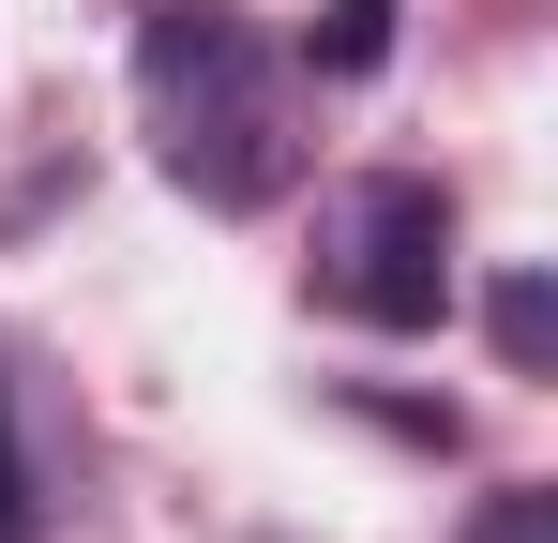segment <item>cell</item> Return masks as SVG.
<instances>
[{"mask_svg": "<svg viewBox=\"0 0 558 543\" xmlns=\"http://www.w3.org/2000/svg\"><path fill=\"white\" fill-rule=\"evenodd\" d=\"M136 136L196 212H272L302 181V90L242 15L167 0V15H136Z\"/></svg>", "mask_w": 558, "mask_h": 543, "instance_id": "cell-1", "label": "cell"}, {"mask_svg": "<svg viewBox=\"0 0 558 543\" xmlns=\"http://www.w3.org/2000/svg\"><path fill=\"white\" fill-rule=\"evenodd\" d=\"M317 302L363 333H438L453 317V196L408 167H363L317 196Z\"/></svg>", "mask_w": 558, "mask_h": 543, "instance_id": "cell-2", "label": "cell"}, {"mask_svg": "<svg viewBox=\"0 0 558 543\" xmlns=\"http://www.w3.org/2000/svg\"><path fill=\"white\" fill-rule=\"evenodd\" d=\"M392 15L408 0H317V76H377L392 61Z\"/></svg>", "mask_w": 558, "mask_h": 543, "instance_id": "cell-3", "label": "cell"}, {"mask_svg": "<svg viewBox=\"0 0 558 543\" xmlns=\"http://www.w3.org/2000/svg\"><path fill=\"white\" fill-rule=\"evenodd\" d=\"M544 333H558L544 272H513V287H498V362H513V377H544Z\"/></svg>", "mask_w": 558, "mask_h": 543, "instance_id": "cell-4", "label": "cell"}, {"mask_svg": "<svg viewBox=\"0 0 558 543\" xmlns=\"http://www.w3.org/2000/svg\"><path fill=\"white\" fill-rule=\"evenodd\" d=\"M46 529V498H31V452H15V377H0V543Z\"/></svg>", "mask_w": 558, "mask_h": 543, "instance_id": "cell-5", "label": "cell"}, {"mask_svg": "<svg viewBox=\"0 0 558 543\" xmlns=\"http://www.w3.org/2000/svg\"><path fill=\"white\" fill-rule=\"evenodd\" d=\"M468 543H558V498H544V483H513V498H483V529H468Z\"/></svg>", "mask_w": 558, "mask_h": 543, "instance_id": "cell-6", "label": "cell"}]
</instances>
